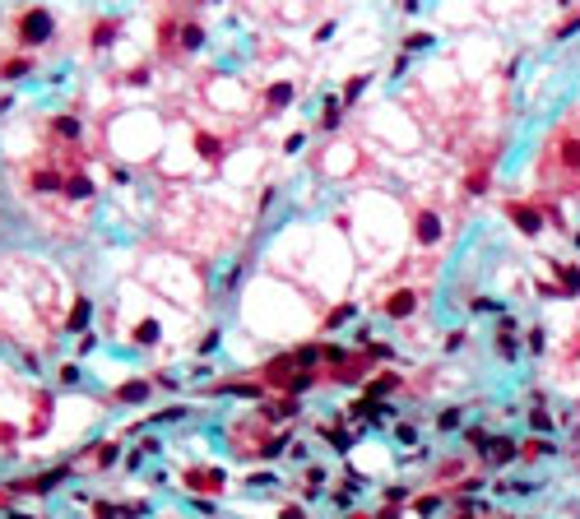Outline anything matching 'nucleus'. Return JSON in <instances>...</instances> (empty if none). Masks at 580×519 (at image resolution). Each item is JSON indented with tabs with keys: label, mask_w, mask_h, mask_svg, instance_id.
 I'll return each mask as SVG.
<instances>
[{
	"label": "nucleus",
	"mask_w": 580,
	"mask_h": 519,
	"mask_svg": "<svg viewBox=\"0 0 580 519\" xmlns=\"http://www.w3.org/2000/svg\"><path fill=\"white\" fill-rule=\"evenodd\" d=\"M51 37V14L47 10H28L19 19V42L23 46H37V42H47Z\"/></svg>",
	"instance_id": "f257e3e1"
},
{
	"label": "nucleus",
	"mask_w": 580,
	"mask_h": 519,
	"mask_svg": "<svg viewBox=\"0 0 580 519\" xmlns=\"http://www.w3.org/2000/svg\"><path fill=\"white\" fill-rule=\"evenodd\" d=\"M506 213H511V223L520 227L524 237H538V232H543V213H538L534 204H511Z\"/></svg>",
	"instance_id": "f03ea898"
},
{
	"label": "nucleus",
	"mask_w": 580,
	"mask_h": 519,
	"mask_svg": "<svg viewBox=\"0 0 580 519\" xmlns=\"http://www.w3.org/2000/svg\"><path fill=\"white\" fill-rule=\"evenodd\" d=\"M492 459V464L502 468V464H515V454H520V445L511 441V436H488V450H483Z\"/></svg>",
	"instance_id": "7ed1b4c3"
},
{
	"label": "nucleus",
	"mask_w": 580,
	"mask_h": 519,
	"mask_svg": "<svg viewBox=\"0 0 580 519\" xmlns=\"http://www.w3.org/2000/svg\"><path fill=\"white\" fill-rule=\"evenodd\" d=\"M413 306H418L413 292H395V297L385 301V315H390V320H404V315H413Z\"/></svg>",
	"instance_id": "20e7f679"
},
{
	"label": "nucleus",
	"mask_w": 580,
	"mask_h": 519,
	"mask_svg": "<svg viewBox=\"0 0 580 519\" xmlns=\"http://www.w3.org/2000/svg\"><path fill=\"white\" fill-rule=\"evenodd\" d=\"M418 242L423 246L441 242V218H436V213H418Z\"/></svg>",
	"instance_id": "39448f33"
},
{
	"label": "nucleus",
	"mask_w": 580,
	"mask_h": 519,
	"mask_svg": "<svg viewBox=\"0 0 580 519\" xmlns=\"http://www.w3.org/2000/svg\"><path fill=\"white\" fill-rule=\"evenodd\" d=\"M553 269H557V278H562V292L576 297V292H580V269L576 265H553Z\"/></svg>",
	"instance_id": "423d86ee"
},
{
	"label": "nucleus",
	"mask_w": 580,
	"mask_h": 519,
	"mask_svg": "<svg viewBox=\"0 0 580 519\" xmlns=\"http://www.w3.org/2000/svg\"><path fill=\"white\" fill-rule=\"evenodd\" d=\"M529 427H534V436H553V413L534 404V408H529Z\"/></svg>",
	"instance_id": "0eeeda50"
},
{
	"label": "nucleus",
	"mask_w": 580,
	"mask_h": 519,
	"mask_svg": "<svg viewBox=\"0 0 580 519\" xmlns=\"http://www.w3.org/2000/svg\"><path fill=\"white\" fill-rule=\"evenodd\" d=\"M89 315H93V301H89V297H79V301H75V311H70V330L79 334L84 325H89Z\"/></svg>",
	"instance_id": "6e6552de"
},
{
	"label": "nucleus",
	"mask_w": 580,
	"mask_h": 519,
	"mask_svg": "<svg viewBox=\"0 0 580 519\" xmlns=\"http://www.w3.org/2000/svg\"><path fill=\"white\" fill-rule=\"evenodd\" d=\"M121 399H125V404H144L149 385H144V380H130V385H121Z\"/></svg>",
	"instance_id": "1a4fd4ad"
},
{
	"label": "nucleus",
	"mask_w": 580,
	"mask_h": 519,
	"mask_svg": "<svg viewBox=\"0 0 580 519\" xmlns=\"http://www.w3.org/2000/svg\"><path fill=\"white\" fill-rule=\"evenodd\" d=\"M395 385H400V380H395V376H381V380H371V385H367V399H376V404H381V399L390 394Z\"/></svg>",
	"instance_id": "9d476101"
},
{
	"label": "nucleus",
	"mask_w": 580,
	"mask_h": 519,
	"mask_svg": "<svg viewBox=\"0 0 580 519\" xmlns=\"http://www.w3.org/2000/svg\"><path fill=\"white\" fill-rule=\"evenodd\" d=\"M459 422H464V408H441L436 427H441V431H459Z\"/></svg>",
	"instance_id": "9b49d317"
},
{
	"label": "nucleus",
	"mask_w": 580,
	"mask_h": 519,
	"mask_svg": "<svg viewBox=\"0 0 580 519\" xmlns=\"http://www.w3.org/2000/svg\"><path fill=\"white\" fill-rule=\"evenodd\" d=\"M524 348H529V353H543V348H548V330H543V325H534V330L524 334Z\"/></svg>",
	"instance_id": "f8f14e48"
},
{
	"label": "nucleus",
	"mask_w": 580,
	"mask_h": 519,
	"mask_svg": "<svg viewBox=\"0 0 580 519\" xmlns=\"http://www.w3.org/2000/svg\"><path fill=\"white\" fill-rule=\"evenodd\" d=\"M497 353H502L506 362H515V357H520V343H515V334H497Z\"/></svg>",
	"instance_id": "ddd939ff"
},
{
	"label": "nucleus",
	"mask_w": 580,
	"mask_h": 519,
	"mask_svg": "<svg viewBox=\"0 0 580 519\" xmlns=\"http://www.w3.org/2000/svg\"><path fill=\"white\" fill-rule=\"evenodd\" d=\"M524 450H529V454H543V459H553V454H557V445H553V436H534V441L524 445Z\"/></svg>",
	"instance_id": "4468645a"
},
{
	"label": "nucleus",
	"mask_w": 580,
	"mask_h": 519,
	"mask_svg": "<svg viewBox=\"0 0 580 519\" xmlns=\"http://www.w3.org/2000/svg\"><path fill=\"white\" fill-rule=\"evenodd\" d=\"M353 315H357V306H348V301H344V306H335V311H330V320H325V325H330V330H339V325H348Z\"/></svg>",
	"instance_id": "2eb2a0df"
},
{
	"label": "nucleus",
	"mask_w": 580,
	"mask_h": 519,
	"mask_svg": "<svg viewBox=\"0 0 580 519\" xmlns=\"http://www.w3.org/2000/svg\"><path fill=\"white\" fill-rule=\"evenodd\" d=\"M292 102V84H274L269 89V107H288Z\"/></svg>",
	"instance_id": "dca6fc26"
},
{
	"label": "nucleus",
	"mask_w": 580,
	"mask_h": 519,
	"mask_svg": "<svg viewBox=\"0 0 580 519\" xmlns=\"http://www.w3.org/2000/svg\"><path fill=\"white\" fill-rule=\"evenodd\" d=\"M413 510H418V515H436V510H441V496H418V501H413Z\"/></svg>",
	"instance_id": "f3484780"
},
{
	"label": "nucleus",
	"mask_w": 580,
	"mask_h": 519,
	"mask_svg": "<svg viewBox=\"0 0 580 519\" xmlns=\"http://www.w3.org/2000/svg\"><path fill=\"white\" fill-rule=\"evenodd\" d=\"M339 116H344V111H339V102L330 98V102H325V116H321V125H325V130H335V125H339Z\"/></svg>",
	"instance_id": "a211bd4d"
},
{
	"label": "nucleus",
	"mask_w": 580,
	"mask_h": 519,
	"mask_svg": "<svg viewBox=\"0 0 580 519\" xmlns=\"http://www.w3.org/2000/svg\"><path fill=\"white\" fill-rule=\"evenodd\" d=\"M469 306L479 311V315H492V311H502V301H492V297H474ZM502 315H506V311H502Z\"/></svg>",
	"instance_id": "6ab92c4d"
},
{
	"label": "nucleus",
	"mask_w": 580,
	"mask_h": 519,
	"mask_svg": "<svg viewBox=\"0 0 580 519\" xmlns=\"http://www.w3.org/2000/svg\"><path fill=\"white\" fill-rule=\"evenodd\" d=\"M362 89H367V75H357L353 84L344 89V102H353V98H362Z\"/></svg>",
	"instance_id": "aec40b11"
},
{
	"label": "nucleus",
	"mask_w": 580,
	"mask_h": 519,
	"mask_svg": "<svg viewBox=\"0 0 580 519\" xmlns=\"http://www.w3.org/2000/svg\"><path fill=\"white\" fill-rule=\"evenodd\" d=\"M89 181H84V177H75V181H70V186H66V195H75V199H84V195H89Z\"/></svg>",
	"instance_id": "412c9836"
},
{
	"label": "nucleus",
	"mask_w": 580,
	"mask_h": 519,
	"mask_svg": "<svg viewBox=\"0 0 580 519\" xmlns=\"http://www.w3.org/2000/svg\"><path fill=\"white\" fill-rule=\"evenodd\" d=\"M154 334H158V325H154V320H144L140 330H135V343H154Z\"/></svg>",
	"instance_id": "4be33fe9"
},
{
	"label": "nucleus",
	"mask_w": 580,
	"mask_h": 519,
	"mask_svg": "<svg viewBox=\"0 0 580 519\" xmlns=\"http://www.w3.org/2000/svg\"><path fill=\"white\" fill-rule=\"evenodd\" d=\"M56 130L66 135V139H75V135H79V121H75V116H61V121H56Z\"/></svg>",
	"instance_id": "5701e85b"
},
{
	"label": "nucleus",
	"mask_w": 580,
	"mask_h": 519,
	"mask_svg": "<svg viewBox=\"0 0 580 519\" xmlns=\"http://www.w3.org/2000/svg\"><path fill=\"white\" fill-rule=\"evenodd\" d=\"M404 46H409V51H423V46H432V33H413Z\"/></svg>",
	"instance_id": "b1692460"
},
{
	"label": "nucleus",
	"mask_w": 580,
	"mask_h": 519,
	"mask_svg": "<svg viewBox=\"0 0 580 519\" xmlns=\"http://www.w3.org/2000/svg\"><path fill=\"white\" fill-rule=\"evenodd\" d=\"M218 339H223V334H218V330H209V334L200 339V353H214V348H218Z\"/></svg>",
	"instance_id": "393cba45"
},
{
	"label": "nucleus",
	"mask_w": 580,
	"mask_h": 519,
	"mask_svg": "<svg viewBox=\"0 0 580 519\" xmlns=\"http://www.w3.org/2000/svg\"><path fill=\"white\" fill-rule=\"evenodd\" d=\"M395 436H400V441H404V445H413V441H418V431H413V427H409V422H400V427H395Z\"/></svg>",
	"instance_id": "a878e982"
},
{
	"label": "nucleus",
	"mask_w": 580,
	"mask_h": 519,
	"mask_svg": "<svg viewBox=\"0 0 580 519\" xmlns=\"http://www.w3.org/2000/svg\"><path fill=\"white\" fill-rule=\"evenodd\" d=\"M200 149H204V158H218V144H214L209 135H200Z\"/></svg>",
	"instance_id": "bb28decb"
},
{
	"label": "nucleus",
	"mask_w": 580,
	"mask_h": 519,
	"mask_svg": "<svg viewBox=\"0 0 580 519\" xmlns=\"http://www.w3.org/2000/svg\"><path fill=\"white\" fill-rule=\"evenodd\" d=\"M459 343H464V330H455V334H446V353H455Z\"/></svg>",
	"instance_id": "cd10ccee"
},
{
	"label": "nucleus",
	"mask_w": 580,
	"mask_h": 519,
	"mask_svg": "<svg viewBox=\"0 0 580 519\" xmlns=\"http://www.w3.org/2000/svg\"><path fill=\"white\" fill-rule=\"evenodd\" d=\"M576 28H580V14H576V19H567V23H562V28H557V37H567V33H576Z\"/></svg>",
	"instance_id": "c85d7f7f"
},
{
	"label": "nucleus",
	"mask_w": 580,
	"mask_h": 519,
	"mask_svg": "<svg viewBox=\"0 0 580 519\" xmlns=\"http://www.w3.org/2000/svg\"><path fill=\"white\" fill-rule=\"evenodd\" d=\"M576 251H580V232H576Z\"/></svg>",
	"instance_id": "c756f323"
}]
</instances>
